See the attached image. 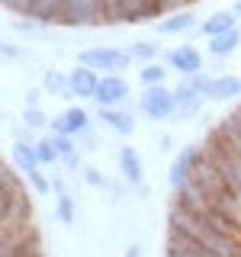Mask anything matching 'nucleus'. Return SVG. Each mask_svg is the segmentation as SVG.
Here are the masks:
<instances>
[{"mask_svg": "<svg viewBox=\"0 0 241 257\" xmlns=\"http://www.w3.org/2000/svg\"><path fill=\"white\" fill-rule=\"evenodd\" d=\"M132 61H135L132 52L119 45H93L77 55V64H87V68L100 71V74H126L132 68Z\"/></svg>", "mask_w": 241, "mask_h": 257, "instance_id": "obj_1", "label": "nucleus"}, {"mask_svg": "<svg viewBox=\"0 0 241 257\" xmlns=\"http://www.w3.org/2000/svg\"><path fill=\"white\" fill-rule=\"evenodd\" d=\"M58 26H68V29L106 26V20H103V4L100 0H64Z\"/></svg>", "mask_w": 241, "mask_h": 257, "instance_id": "obj_2", "label": "nucleus"}, {"mask_svg": "<svg viewBox=\"0 0 241 257\" xmlns=\"http://www.w3.org/2000/svg\"><path fill=\"white\" fill-rule=\"evenodd\" d=\"M139 109L148 119H155V122H167V119H174V109H177L174 87H164V84H161V87H142Z\"/></svg>", "mask_w": 241, "mask_h": 257, "instance_id": "obj_3", "label": "nucleus"}, {"mask_svg": "<svg viewBox=\"0 0 241 257\" xmlns=\"http://www.w3.org/2000/svg\"><path fill=\"white\" fill-rule=\"evenodd\" d=\"M129 100V80L123 74H103L100 77V87L93 93V103L96 106H119V103Z\"/></svg>", "mask_w": 241, "mask_h": 257, "instance_id": "obj_4", "label": "nucleus"}, {"mask_svg": "<svg viewBox=\"0 0 241 257\" xmlns=\"http://www.w3.org/2000/svg\"><path fill=\"white\" fill-rule=\"evenodd\" d=\"M48 128H52V135H74V139H80L84 132H90V116L80 106H68L61 116H55L48 122Z\"/></svg>", "mask_w": 241, "mask_h": 257, "instance_id": "obj_5", "label": "nucleus"}, {"mask_svg": "<svg viewBox=\"0 0 241 257\" xmlns=\"http://www.w3.org/2000/svg\"><path fill=\"white\" fill-rule=\"evenodd\" d=\"M164 64L167 68H174L177 74H196V71H203V52H199L196 45H177L171 52H164Z\"/></svg>", "mask_w": 241, "mask_h": 257, "instance_id": "obj_6", "label": "nucleus"}, {"mask_svg": "<svg viewBox=\"0 0 241 257\" xmlns=\"http://www.w3.org/2000/svg\"><path fill=\"white\" fill-rule=\"evenodd\" d=\"M196 155H199L196 145H187V148H180V155L174 158L171 171H167V187H171L174 193L180 190V187H187V183L193 180V164H196Z\"/></svg>", "mask_w": 241, "mask_h": 257, "instance_id": "obj_7", "label": "nucleus"}, {"mask_svg": "<svg viewBox=\"0 0 241 257\" xmlns=\"http://www.w3.org/2000/svg\"><path fill=\"white\" fill-rule=\"evenodd\" d=\"M116 161H119V174H123L135 190L148 193V187H145V164H142L139 151H135L132 145H123V148H119V155H116Z\"/></svg>", "mask_w": 241, "mask_h": 257, "instance_id": "obj_8", "label": "nucleus"}, {"mask_svg": "<svg viewBox=\"0 0 241 257\" xmlns=\"http://www.w3.org/2000/svg\"><path fill=\"white\" fill-rule=\"evenodd\" d=\"M199 20L193 10H174L167 16H161L158 20V32L161 36H187V32H196Z\"/></svg>", "mask_w": 241, "mask_h": 257, "instance_id": "obj_9", "label": "nucleus"}, {"mask_svg": "<svg viewBox=\"0 0 241 257\" xmlns=\"http://www.w3.org/2000/svg\"><path fill=\"white\" fill-rule=\"evenodd\" d=\"M174 100H177L174 119H196L199 109H203V103H206V96L196 93V90H190V87L180 80V84L174 87Z\"/></svg>", "mask_w": 241, "mask_h": 257, "instance_id": "obj_10", "label": "nucleus"}, {"mask_svg": "<svg viewBox=\"0 0 241 257\" xmlns=\"http://www.w3.org/2000/svg\"><path fill=\"white\" fill-rule=\"evenodd\" d=\"M100 71L87 68V64H77L74 71H71V90H74V96H80V100H93L96 87H100Z\"/></svg>", "mask_w": 241, "mask_h": 257, "instance_id": "obj_11", "label": "nucleus"}, {"mask_svg": "<svg viewBox=\"0 0 241 257\" xmlns=\"http://www.w3.org/2000/svg\"><path fill=\"white\" fill-rule=\"evenodd\" d=\"M177 203L180 206H187V209H196V212H209V209H215V203H212V196L199 187L196 180H190L187 187H180L177 190Z\"/></svg>", "mask_w": 241, "mask_h": 257, "instance_id": "obj_12", "label": "nucleus"}, {"mask_svg": "<svg viewBox=\"0 0 241 257\" xmlns=\"http://www.w3.org/2000/svg\"><path fill=\"white\" fill-rule=\"evenodd\" d=\"M96 116H100L116 135H132L135 132V116L129 109H123V106H100Z\"/></svg>", "mask_w": 241, "mask_h": 257, "instance_id": "obj_13", "label": "nucleus"}, {"mask_svg": "<svg viewBox=\"0 0 241 257\" xmlns=\"http://www.w3.org/2000/svg\"><path fill=\"white\" fill-rule=\"evenodd\" d=\"M238 96H241V77H235V74H219V77H212V84H209L206 100L225 103V100H238Z\"/></svg>", "mask_w": 241, "mask_h": 257, "instance_id": "obj_14", "label": "nucleus"}, {"mask_svg": "<svg viewBox=\"0 0 241 257\" xmlns=\"http://www.w3.org/2000/svg\"><path fill=\"white\" fill-rule=\"evenodd\" d=\"M238 48H241V29L238 26L225 29V32H219V36L209 39V55H212L215 61H225L228 55H235Z\"/></svg>", "mask_w": 241, "mask_h": 257, "instance_id": "obj_15", "label": "nucleus"}, {"mask_svg": "<svg viewBox=\"0 0 241 257\" xmlns=\"http://www.w3.org/2000/svg\"><path fill=\"white\" fill-rule=\"evenodd\" d=\"M13 167L20 174H32L39 171V155H36V142H26V139H13Z\"/></svg>", "mask_w": 241, "mask_h": 257, "instance_id": "obj_16", "label": "nucleus"}, {"mask_svg": "<svg viewBox=\"0 0 241 257\" xmlns=\"http://www.w3.org/2000/svg\"><path fill=\"white\" fill-rule=\"evenodd\" d=\"M64 0H32L29 7V20H36L39 26H55L61 20Z\"/></svg>", "mask_w": 241, "mask_h": 257, "instance_id": "obj_17", "label": "nucleus"}, {"mask_svg": "<svg viewBox=\"0 0 241 257\" xmlns=\"http://www.w3.org/2000/svg\"><path fill=\"white\" fill-rule=\"evenodd\" d=\"M235 26H238V13L235 10H215L199 23V32H203L206 39H212V36H219L225 29H235Z\"/></svg>", "mask_w": 241, "mask_h": 257, "instance_id": "obj_18", "label": "nucleus"}, {"mask_svg": "<svg viewBox=\"0 0 241 257\" xmlns=\"http://www.w3.org/2000/svg\"><path fill=\"white\" fill-rule=\"evenodd\" d=\"M42 90L52 93V96H74V90H71V74H64L58 68H48L42 74Z\"/></svg>", "mask_w": 241, "mask_h": 257, "instance_id": "obj_19", "label": "nucleus"}, {"mask_svg": "<svg viewBox=\"0 0 241 257\" xmlns=\"http://www.w3.org/2000/svg\"><path fill=\"white\" fill-rule=\"evenodd\" d=\"M215 132H219L222 139H225V142H228L231 148H235L238 155H241V109L228 112V116H225L222 122H219V128H215Z\"/></svg>", "mask_w": 241, "mask_h": 257, "instance_id": "obj_20", "label": "nucleus"}, {"mask_svg": "<svg viewBox=\"0 0 241 257\" xmlns=\"http://www.w3.org/2000/svg\"><path fill=\"white\" fill-rule=\"evenodd\" d=\"M164 80H167V64H158V61L142 64V71H139V84L142 87H161Z\"/></svg>", "mask_w": 241, "mask_h": 257, "instance_id": "obj_21", "label": "nucleus"}, {"mask_svg": "<svg viewBox=\"0 0 241 257\" xmlns=\"http://www.w3.org/2000/svg\"><path fill=\"white\" fill-rule=\"evenodd\" d=\"M55 215H58V222H61V225H74L77 209H74V196H71L68 190L58 193V206H55Z\"/></svg>", "mask_w": 241, "mask_h": 257, "instance_id": "obj_22", "label": "nucleus"}, {"mask_svg": "<svg viewBox=\"0 0 241 257\" xmlns=\"http://www.w3.org/2000/svg\"><path fill=\"white\" fill-rule=\"evenodd\" d=\"M129 52H132V58L135 61H142V64H148V61H155L158 58V45L155 42H151V39H139V42H132V45H129Z\"/></svg>", "mask_w": 241, "mask_h": 257, "instance_id": "obj_23", "label": "nucleus"}, {"mask_svg": "<svg viewBox=\"0 0 241 257\" xmlns=\"http://www.w3.org/2000/svg\"><path fill=\"white\" fill-rule=\"evenodd\" d=\"M36 155H39V164L48 167V164H58V151H55V142L52 139H39L36 142Z\"/></svg>", "mask_w": 241, "mask_h": 257, "instance_id": "obj_24", "label": "nucleus"}, {"mask_svg": "<svg viewBox=\"0 0 241 257\" xmlns=\"http://www.w3.org/2000/svg\"><path fill=\"white\" fill-rule=\"evenodd\" d=\"M23 122H26L29 128H36V132H42V128H48L52 119H48L39 106H26V109H23Z\"/></svg>", "mask_w": 241, "mask_h": 257, "instance_id": "obj_25", "label": "nucleus"}, {"mask_svg": "<svg viewBox=\"0 0 241 257\" xmlns=\"http://www.w3.org/2000/svg\"><path fill=\"white\" fill-rule=\"evenodd\" d=\"M183 84H187L190 87V90H196V93H209V84H212V77H209L206 74V71H196V74H187V77H183Z\"/></svg>", "mask_w": 241, "mask_h": 257, "instance_id": "obj_26", "label": "nucleus"}, {"mask_svg": "<svg viewBox=\"0 0 241 257\" xmlns=\"http://www.w3.org/2000/svg\"><path fill=\"white\" fill-rule=\"evenodd\" d=\"M80 174H84V183H87V187H93V190H106V187H109L106 177L96 171L93 164H84V167H80Z\"/></svg>", "mask_w": 241, "mask_h": 257, "instance_id": "obj_27", "label": "nucleus"}, {"mask_svg": "<svg viewBox=\"0 0 241 257\" xmlns=\"http://www.w3.org/2000/svg\"><path fill=\"white\" fill-rule=\"evenodd\" d=\"M29 183H32V190L42 193V196H45V193H52V177H45L42 171H32L29 174Z\"/></svg>", "mask_w": 241, "mask_h": 257, "instance_id": "obj_28", "label": "nucleus"}, {"mask_svg": "<svg viewBox=\"0 0 241 257\" xmlns=\"http://www.w3.org/2000/svg\"><path fill=\"white\" fill-rule=\"evenodd\" d=\"M39 23L36 20H29V16H13V23H10V29L13 32H32Z\"/></svg>", "mask_w": 241, "mask_h": 257, "instance_id": "obj_29", "label": "nucleus"}, {"mask_svg": "<svg viewBox=\"0 0 241 257\" xmlns=\"http://www.w3.org/2000/svg\"><path fill=\"white\" fill-rule=\"evenodd\" d=\"M20 48H16V45H4V42H0V58H20Z\"/></svg>", "mask_w": 241, "mask_h": 257, "instance_id": "obj_30", "label": "nucleus"}, {"mask_svg": "<svg viewBox=\"0 0 241 257\" xmlns=\"http://www.w3.org/2000/svg\"><path fill=\"white\" fill-rule=\"evenodd\" d=\"M39 103V90H29V96H26V106H36Z\"/></svg>", "mask_w": 241, "mask_h": 257, "instance_id": "obj_31", "label": "nucleus"}, {"mask_svg": "<svg viewBox=\"0 0 241 257\" xmlns=\"http://www.w3.org/2000/svg\"><path fill=\"white\" fill-rule=\"evenodd\" d=\"M231 10H235V13L241 16V0H235V7H231Z\"/></svg>", "mask_w": 241, "mask_h": 257, "instance_id": "obj_32", "label": "nucleus"}]
</instances>
